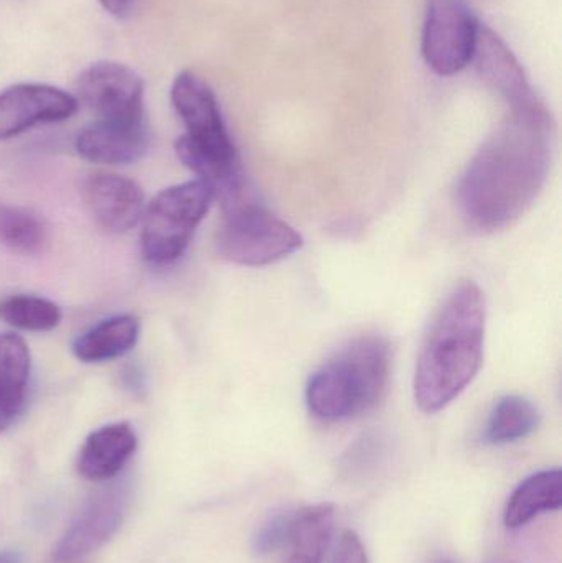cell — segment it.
<instances>
[{
  "label": "cell",
  "instance_id": "cell-1",
  "mask_svg": "<svg viewBox=\"0 0 562 563\" xmlns=\"http://www.w3.org/2000/svg\"><path fill=\"white\" fill-rule=\"evenodd\" d=\"M554 122L547 106L510 111L475 152L458 184L469 227L491 234L530 211L550 177Z\"/></svg>",
  "mask_w": 562,
  "mask_h": 563
},
{
  "label": "cell",
  "instance_id": "cell-2",
  "mask_svg": "<svg viewBox=\"0 0 562 563\" xmlns=\"http://www.w3.org/2000/svg\"><path fill=\"white\" fill-rule=\"evenodd\" d=\"M485 327L484 291L464 280L436 314L416 363L415 400L422 412H441L474 383L484 363Z\"/></svg>",
  "mask_w": 562,
  "mask_h": 563
},
{
  "label": "cell",
  "instance_id": "cell-3",
  "mask_svg": "<svg viewBox=\"0 0 562 563\" xmlns=\"http://www.w3.org/2000/svg\"><path fill=\"white\" fill-rule=\"evenodd\" d=\"M392 366V344L383 334L349 341L309 377L306 404L310 416L337 423L375 409L388 393Z\"/></svg>",
  "mask_w": 562,
  "mask_h": 563
},
{
  "label": "cell",
  "instance_id": "cell-4",
  "mask_svg": "<svg viewBox=\"0 0 562 563\" xmlns=\"http://www.w3.org/2000/svg\"><path fill=\"white\" fill-rule=\"evenodd\" d=\"M213 201V190L198 178L158 191L145 205L141 220V253L145 263L167 267L180 261Z\"/></svg>",
  "mask_w": 562,
  "mask_h": 563
},
{
  "label": "cell",
  "instance_id": "cell-5",
  "mask_svg": "<svg viewBox=\"0 0 562 563\" xmlns=\"http://www.w3.org/2000/svg\"><path fill=\"white\" fill-rule=\"evenodd\" d=\"M223 213L214 251L227 263L244 267L271 266L302 247V236L253 198L227 208Z\"/></svg>",
  "mask_w": 562,
  "mask_h": 563
},
{
  "label": "cell",
  "instance_id": "cell-6",
  "mask_svg": "<svg viewBox=\"0 0 562 563\" xmlns=\"http://www.w3.org/2000/svg\"><path fill=\"white\" fill-rule=\"evenodd\" d=\"M478 23L467 0H428L421 49L439 76H454L474 59Z\"/></svg>",
  "mask_w": 562,
  "mask_h": 563
},
{
  "label": "cell",
  "instance_id": "cell-7",
  "mask_svg": "<svg viewBox=\"0 0 562 563\" xmlns=\"http://www.w3.org/2000/svg\"><path fill=\"white\" fill-rule=\"evenodd\" d=\"M170 101L187 131L181 137L191 147L224 164L241 162L224 124L217 96L200 76L191 71H181L175 76Z\"/></svg>",
  "mask_w": 562,
  "mask_h": 563
},
{
  "label": "cell",
  "instance_id": "cell-8",
  "mask_svg": "<svg viewBox=\"0 0 562 563\" xmlns=\"http://www.w3.org/2000/svg\"><path fill=\"white\" fill-rule=\"evenodd\" d=\"M75 98L95 112L98 121H145L144 79L122 63H92L76 79Z\"/></svg>",
  "mask_w": 562,
  "mask_h": 563
},
{
  "label": "cell",
  "instance_id": "cell-9",
  "mask_svg": "<svg viewBox=\"0 0 562 563\" xmlns=\"http://www.w3.org/2000/svg\"><path fill=\"white\" fill-rule=\"evenodd\" d=\"M131 493L124 485L95 493L66 528L53 549L52 563H86L101 551L121 528Z\"/></svg>",
  "mask_w": 562,
  "mask_h": 563
},
{
  "label": "cell",
  "instance_id": "cell-10",
  "mask_svg": "<svg viewBox=\"0 0 562 563\" xmlns=\"http://www.w3.org/2000/svg\"><path fill=\"white\" fill-rule=\"evenodd\" d=\"M78 108V99L65 89L16 82L0 91V141L19 137L36 125L68 121Z\"/></svg>",
  "mask_w": 562,
  "mask_h": 563
},
{
  "label": "cell",
  "instance_id": "cell-11",
  "mask_svg": "<svg viewBox=\"0 0 562 563\" xmlns=\"http://www.w3.org/2000/svg\"><path fill=\"white\" fill-rule=\"evenodd\" d=\"M95 223L108 234H124L141 223L145 195L141 185L114 172H95L82 187Z\"/></svg>",
  "mask_w": 562,
  "mask_h": 563
},
{
  "label": "cell",
  "instance_id": "cell-12",
  "mask_svg": "<svg viewBox=\"0 0 562 563\" xmlns=\"http://www.w3.org/2000/svg\"><path fill=\"white\" fill-rule=\"evenodd\" d=\"M478 75L485 85L497 92L510 111H525L543 104L533 86L525 75L524 66L518 62L507 43L488 26L478 29L474 59Z\"/></svg>",
  "mask_w": 562,
  "mask_h": 563
},
{
  "label": "cell",
  "instance_id": "cell-13",
  "mask_svg": "<svg viewBox=\"0 0 562 563\" xmlns=\"http://www.w3.org/2000/svg\"><path fill=\"white\" fill-rule=\"evenodd\" d=\"M151 134L145 121H96L86 125L75 139L79 157L92 164L128 165L141 161L148 151Z\"/></svg>",
  "mask_w": 562,
  "mask_h": 563
},
{
  "label": "cell",
  "instance_id": "cell-14",
  "mask_svg": "<svg viewBox=\"0 0 562 563\" xmlns=\"http://www.w3.org/2000/svg\"><path fill=\"white\" fill-rule=\"evenodd\" d=\"M137 450V433L131 423L114 422L89 433L76 459V472L88 482L115 478Z\"/></svg>",
  "mask_w": 562,
  "mask_h": 563
},
{
  "label": "cell",
  "instance_id": "cell-15",
  "mask_svg": "<svg viewBox=\"0 0 562 563\" xmlns=\"http://www.w3.org/2000/svg\"><path fill=\"white\" fill-rule=\"evenodd\" d=\"M335 508L330 503L290 512L284 538L283 563H322L333 531Z\"/></svg>",
  "mask_w": 562,
  "mask_h": 563
},
{
  "label": "cell",
  "instance_id": "cell-16",
  "mask_svg": "<svg viewBox=\"0 0 562 563\" xmlns=\"http://www.w3.org/2000/svg\"><path fill=\"white\" fill-rule=\"evenodd\" d=\"M32 357L25 340L0 333V435L19 419L29 396Z\"/></svg>",
  "mask_w": 562,
  "mask_h": 563
},
{
  "label": "cell",
  "instance_id": "cell-17",
  "mask_svg": "<svg viewBox=\"0 0 562 563\" xmlns=\"http://www.w3.org/2000/svg\"><path fill=\"white\" fill-rule=\"evenodd\" d=\"M139 338L141 321L135 314H114L79 334L73 341L71 351L81 363H106L131 353Z\"/></svg>",
  "mask_w": 562,
  "mask_h": 563
},
{
  "label": "cell",
  "instance_id": "cell-18",
  "mask_svg": "<svg viewBox=\"0 0 562 563\" xmlns=\"http://www.w3.org/2000/svg\"><path fill=\"white\" fill-rule=\"evenodd\" d=\"M562 506L561 470H544L528 476L511 493L504 522L511 531L524 528L543 512L560 511Z\"/></svg>",
  "mask_w": 562,
  "mask_h": 563
},
{
  "label": "cell",
  "instance_id": "cell-19",
  "mask_svg": "<svg viewBox=\"0 0 562 563\" xmlns=\"http://www.w3.org/2000/svg\"><path fill=\"white\" fill-rule=\"evenodd\" d=\"M52 230L42 214L20 205L0 203V246L23 257H40L49 250Z\"/></svg>",
  "mask_w": 562,
  "mask_h": 563
},
{
  "label": "cell",
  "instance_id": "cell-20",
  "mask_svg": "<svg viewBox=\"0 0 562 563\" xmlns=\"http://www.w3.org/2000/svg\"><path fill=\"white\" fill-rule=\"evenodd\" d=\"M540 426V410L527 397L505 396L495 404L485 426L491 445H508L530 437Z\"/></svg>",
  "mask_w": 562,
  "mask_h": 563
},
{
  "label": "cell",
  "instance_id": "cell-21",
  "mask_svg": "<svg viewBox=\"0 0 562 563\" xmlns=\"http://www.w3.org/2000/svg\"><path fill=\"white\" fill-rule=\"evenodd\" d=\"M0 320L22 331H52L59 327L63 311L55 301L32 294H15L0 300Z\"/></svg>",
  "mask_w": 562,
  "mask_h": 563
},
{
  "label": "cell",
  "instance_id": "cell-22",
  "mask_svg": "<svg viewBox=\"0 0 562 563\" xmlns=\"http://www.w3.org/2000/svg\"><path fill=\"white\" fill-rule=\"evenodd\" d=\"M290 512L276 516L269 519L263 528L257 531L253 539V551L257 555H269L280 551L286 538L287 525H289Z\"/></svg>",
  "mask_w": 562,
  "mask_h": 563
},
{
  "label": "cell",
  "instance_id": "cell-23",
  "mask_svg": "<svg viewBox=\"0 0 562 563\" xmlns=\"http://www.w3.org/2000/svg\"><path fill=\"white\" fill-rule=\"evenodd\" d=\"M330 563H370L365 545L356 532L345 531L340 536Z\"/></svg>",
  "mask_w": 562,
  "mask_h": 563
},
{
  "label": "cell",
  "instance_id": "cell-24",
  "mask_svg": "<svg viewBox=\"0 0 562 563\" xmlns=\"http://www.w3.org/2000/svg\"><path fill=\"white\" fill-rule=\"evenodd\" d=\"M99 3H101L106 12L111 13L112 16L122 19V16L131 12L134 0H99Z\"/></svg>",
  "mask_w": 562,
  "mask_h": 563
},
{
  "label": "cell",
  "instance_id": "cell-25",
  "mask_svg": "<svg viewBox=\"0 0 562 563\" xmlns=\"http://www.w3.org/2000/svg\"><path fill=\"white\" fill-rule=\"evenodd\" d=\"M0 563H20V555L15 552H0Z\"/></svg>",
  "mask_w": 562,
  "mask_h": 563
},
{
  "label": "cell",
  "instance_id": "cell-26",
  "mask_svg": "<svg viewBox=\"0 0 562 563\" xmlns=\"http://www.w3.org/2000/svg\"><path fill=\"white\" fill-rule=\"evenodd\" d=\"M438 563H454L452 561H439Z\"/></svg>",
  "mask_w": 562,
  "mask_h": 563
}]
</instances>
